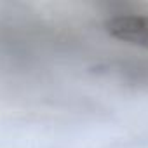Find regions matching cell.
I'll use <instances>...</instances> for the list:
<instances>
[{
    "label": "cell",
    "mask_w": 148,
    "mask_h": 148,
    "mask_svg": "<svg viewBox=\"0 0 148 148\" xmlns=\"http://www.w3.org/2000/svg\"><path fill=\"white\" fill-rule=\"evenodd\" d=\"M105 30L120 42L148 51V12L122 11L110 14L105 21Z\"/></svg>",
    "instance_id": "cell-1"
}]
</instances>
